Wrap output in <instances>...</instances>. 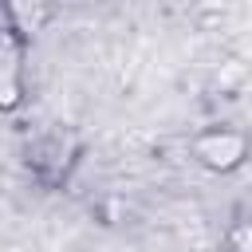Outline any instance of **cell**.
<instances>
[{"label":"cell","mask_w":252,"mask_h":252,"mask_svg":"<svg viewBox=\"0 0 252 252\" xmlns=\"http://www.w3.org/2000/svg\"><path fill=\"white\" fill-rule=\"evenodd\" d=\"M189 150H193V158H197L205 169H213V173H232V169H240L244 158H248V138H244L240 130L213 126V130H201V134L189 142Z\"/></svg>","instance_id":"cell-1"},{"label":"cell","mask_w":252,"mask_h":252,"mask_svg":"<svg viewBox=\"0 0 252 252\" xmlns=\"http://www.w3.org/2000/svg\"><path fill=\"white\" fill-rule=\"evenodd\" d=\"M24 102V39L0 35V110Z\"/></svg>","instance_id":"cell-2"},{"label":"cell","mask_w":252,"mask_h":252,"mask_svg":"<svg viewBox=\"0 0 252 252\" xmlns=\"http://www.w3.org/2000/svg\"><path fill=\"white\" fill-rule=\"evenodd\" d=\"M4 16H8V32L16 39H28L43 28L47 20V0H4Z\"/></svg>","instance_id":"cell-3"},{"label":"cell","mask_w":252,"mask_h":252,"mask_svg":"<svg viewBox=\"0 0 252 252\" xmlns=\"http://www.w3.org/2000/svg\"><path fill=\"white\" fill-rule=\"evenodd\" d=\"M67 154H71V142H67L63 134H47V138H39V142H35L32 161H35L47 177H59V173L67 169V161H71Z\"/></svg>","instance_id":"cell-4"},{"label":"cell","mask_w":252,"mask_h":252,"mask_svg":"<svg viewBox=\"0 0 252 252\" xmlns=\"http://www.w3.org/2000/svg\"><path fill=\"white\" fill-rule=\"evenodd\" d=\"M228 252H252V232H248V220H236L228 228Z\"/></svg>","instance_id":"cell-5"}]
</instances>
